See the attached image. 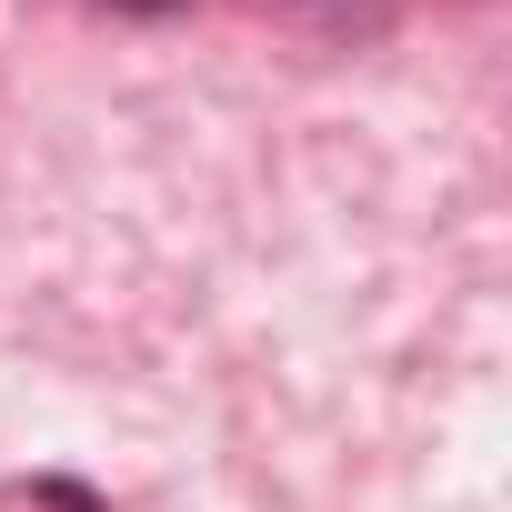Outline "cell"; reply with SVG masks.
Here are the masks:
<instances>
[{"label": "cell", "mask_w": 512, "mask_h": 512, "mask_svg": "<svg viewBox=\"0 0 512 512\" xmlns=\"http://www.w3.org/2000/svg\"><path fill=\"white\" fill-rule=\"evenodd\" d=\"M111 11H181V0H111Z\"/></svg>", "instance_id": "1"}]
</instances>
